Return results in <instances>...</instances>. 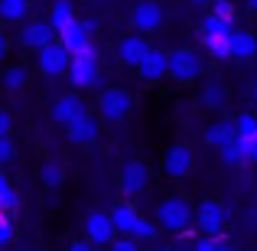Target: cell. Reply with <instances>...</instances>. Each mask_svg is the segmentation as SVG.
I'll return each mask as SVG.
<instances>
[{
  "label": "cell",
  "instance_id": "cell-1",
  "mask_svg": "<svg viewBox=\"0 0 257 251\" xmlns=\"http://www.w3.org/2000/svg\"><path fill=\"white\" fill-rule=\"evenodd\" d=\"M195 219V209L189 206V199H182V196H170V199L160 202L157 209V225L166 228V232H186L189 225H192Z\"/></svg>",
  "mask_w": 257,
  "mask_h": 251
},
{
  "label": "cell",
  "instance_id": "cell-2",
  "mask_svg": "<svg viewBox=\"0 0 257 251\" xmlns=\"http://www.w3.org/2000/svg\"><path fill=\"white\" fill-rule=\"evenodd\" d=\"M69 82L75 88H98L101 85V62H98V49L82 52V56H72L69 62Z\"/></svg>",
  "mask_w": 257,
  "mask_h": 251
},
{
  "label": "cell",
  "instance_id": "cell-3",
  "mask_svg": "<svg viewBox=\"0 0 257 251\" xmlns=\"http://www.w3.org/2000/svg\"><path fill=\"white\" fill-rule=\"evenodd\" d=\"M98 111H101V121H107V124H114V121H124L127 114L134 111L131 92H124V88H117V85L104 88V92L98 95Z\"/></svg>",
  "mask_w": 257,
  "mask_h": 251
},
{
  "label": "cell",
  "instance_id": "cell-4",
  "mask_svg": "<svg viewBox=\"0 0 257 251\" xmlns=\"http://www.w3.org/2000/svg\"><path fill=\"white\" fill-rule=\"evenodd\" d=\"M59 43L69 49V56H82V52L94 49V23L91 20H72L62 33H59Z\"/></svg>",
  "mask_w": 257,
  "mask_h": 251
},
{
  "label": "cell",
  "instance_id": "cell-5",
  "mask_svg": "<svg viewBox=\"0 0 257 251\" xmlns=\"http://www.w3.org/2000/svg\"><path fill=\"white\" fill-rule=\"evenodd\" d=\"M231 30L234 26L228 20L215 17V13L205 17V23H202V43H205V49L215 59H228V36H231Z\"/></svg>",
  "mask_w": 257,
  "mask_h": 251
},
{
  "label": "cell",
  "instance_id": "cell-6",
  "mask_svg": "<svg viewBox=\"0 0 257 251\" xmlns=\"http://www.w3.org/2000/svg\"><path fill=\"white\" fill-rule=\"evenodd\" d=\"M166 75L179 85H189L202 75V59L195 49H173L170 52V72Z\"/></svg>",
  "mask_w": 257,
  "mask_h": 251
},
{
  "label": "cell",
  "instance_id": "cell-7",
  "mask_svg": "<svg viewBox=\"0 0 257 251\" xmlns=\"http://www.w3.org/2000/svg\"><path fill=\"white\" fill-rule=\"evenodd\" d=\"M36 59H39V72H43V75H49V78L65 75V72H69V62H72L69 49H65L62 43H49V46H43Z\"/></svg>",
  "mask_w": 257,
  "mask_h": 251
},
{
  "label": "cell",
  "instance_id": "cell-8",
  "mask_svg": "<svg viewBox=\"0 0 257 251\" xmlns=\"http://www.w3.org/2000/svg\"><path fill=\"white\" fill-rule=\"evenodd\" d=\"M85 238L91 241L94 248H107L114 238H117V228L111 222V212H91L85 219Z\"/></svg>",
  "mask_w": 257,
  "mask_h": 251
},
{
  "label": "cell",
  "instance_id": "cell-9",
  "mask_svg": "<svg viewBox=\"0 0 257 251\" xmlns=\"http://www.w3.org/2000/svg\"><path fill=\"white\" fill-rule=\"evenodd\" d=\"M163 20H166V13L157 0H140L131 10V23H134L137 33H157L160 26H163Z\"/></svg>",
  "mask_w": 257,
  "mask_h": 251
},
{
  "label": "cell",
  "instance_id": "cell-10",
  "mask_svg": "<svg viewBox=\"0 0 257 251\" xmlns=\"http://www.w3.org/2000/svg\"><path fill=\"white\" fill-rule=\"evenodd\" d=\"M225 219H228V212L218 199H202L199 209H195V222H199L202 235H218L225 228Z\"/></svg>",
  "mask_w": 257,
  "mask_h": 251
},
{
  "label": "cell",
  "instance_id": "cell-11",
  "mask_svg": "<svg viewBox=\"0 0 257 251\" xmlns=\"http://www.w3.org/2000/svg\"><path fill=\"white\" fill-rule=\"evenodd\" d=\"M137 72H140V78L144 82H160V78H166V72H170V52H163V49H147L144 52V59L137 62Z\"/></svg>",
  "mask_w": 257,
  "mask_h": 251
},
{
  "label": "cell",
  "instance_id": "cell-12",
  "mask_svg": "<svg viewBox=\"0 0 257 251\" xmlns=\"http://www.w3.org/2000/svg\"><path fill=\"white\" fill-rule=\"evenodd\" d=\"M192 166H195V153L189 150L186 144H176V147H170V150L163 153V170H166V176H173V180L189 176Z\"/></svg>",
  "mask_w": 257,
  "mask_h": 251
},
{
  "label": "cell",
  "instance_id": "cell-13",
  "mask_svg": "<svg viewBox=\"0 0 257 251\" xmlns=\"http://www.w3.org/2000/svg\"><path fill=\"white\" fill-rule=\"evenodd\" d=\"M147 183H150V170H147V163H140V160H127V163L120 166V189H124L127 196L144 193Z\"/></svg>",
  "mask_w": 257,
  "mask_h": 251
},
{
  "label": "cell",
  "instance_id": "cell-14",
  "mask_svg": "<svg viewBox=\"0 0 257 251\" xmlns=\"http://www.w3.org/2000/svg\"><path fill=\"white\" fill-rule=\"evenodd\" d=\"M82 114H88V108H85V101L78 98V95H62V98L52 105V121L62 124V127H69L72 121H78Z\"/></svg>",
  "mask_w": 257,
  "mask_h": 251
},
{
  "label": "cell",
  "instance_id": "cell-15",
  "mask_svg": "<svg viewBox=\"0 0 257 251\" xmlns=\"http://www.w3.org/2000/svg\"><path fill=\"white\" fill-rule=\"evenodd\" d=\"M147 49H150V43L144 39V33H131V36H124L117 43V59L124 65H134V69H137V62L144 59Z\"/></svg>",
  "mask_w": 257,
  "mask_h": 251
},
{
  "label": "cell",
  "instance_id": "cell-16",
  "mask_svg": "<svg viewBox=\"0 0 257 251\" xmlns=\"http://www.w3.org/2000/svg\"><path fill=\"white\" fill-rule=\"evenodd\" d=\"M257 56V39L254 33L247 30H231V36H228V59H254Z\"/></svg>",
  "mask_w": 257,
  "mask_h": 251
},
{
  "label": "cell",
  "instance_id": "cell-17",
  "mask_svg": "<svg viewBox=\"0 0 257 251\" xmlns=\"http://www.w3.org/2000/svg\"><path fill=\"white\" fill-rule=\"evenodd\" d=\"M65 134H69L72 144L88 147V144H94V140H98V121H94L91 114H82L78 121H72V124L65 127Z\"/></svg>",
  "mask_w": 257,
  "mask_h": 251
},
{
  "label": "cell",
  "instance_id": "cell-18",
  "mask_svg": "<svg viewBox=\"0 0 257 251\" xmlns=\"http://www.w3.org/2000/svg\"><path fill=\"white\" fill-rule=\"evenodd\" d=\"M52 36H56V30H52L49 23H30V26L20 30V43H23L26 49H36V52L43 49V46H49Z\"/></svg>",
  "mask_w": 257,
  "mask_h": 251
},
{
  "label": "cell",
  "instance_id": "cell-19",
  "mask_svg": "<svg viewBox=\"0 0 257 251\" xmlns=\"http://www.w3.org/2000/svg\"><path fill=\"white\" fill-rule=\"evenodd\" d=\"M137 219H140V212L131 202H117V206L111 209V222H114V228H117V235H131L134 225H137Z\"/></svg>",
  "mask_w": 257,
  "mask_h": 251
},
{
  "label": "cell",
  "instance_id": "cell-20",
  "mask_svg": "<svg viewBox=\"0 0 257 251\" xmlns=\"http://www.w3.org/2000/svg\"><path fill=\"white\" fill-rule=\"evenodd\" d=\"M72 20H75V7H72V0H52V10H49V26H52V30L62 33Z\"/></svg>",
  "mask_w": 257,
  "mask_h": 251
},
{
  "label": "cell",
  "instance_id": "cell-21",
  "mask_svg": "<svg viewBox=\"0 0 257 251\" xmlns=\"http://www.w3.org/2000/svg\"><path fill=\"white\" fill-rule=\"evenodd\" d=\"M234 137H238V134H234V121H218V124H212L205 131V144L215 147V150H218V147H225L228 140H234Z\"/></svg>",
  "mask_w": 257,
  "mask_h": 251
},
{
  "label": "cell",
  "instance_id": "cell-22",
  "mask_svg": "<svg viewBox=\"0 0 257 251\" xmlns=\"http://www.w3.org/2000/svg\"><path fill=\"white\" fill-rule=\"evenodd\" d=\"M30 0H0V20L7 23H20V20L30 13Z\"/></svg>",
  "mask_w": 257,
  "mask_h": 251
},
{
  "label": "cell",
  "instance_id": "cell-23",
  "mask_svg": "<svg viewBox=\"0 0 257 251\" xmlns=\"http://www.w3.org/2000/svg\"><path fill=\"white\" fill-rule=\"evenodd\" d=\"M39 176H43V186L59 189V186L65 183V166H62V160H56V157L46 160V163H43V173H39Z\"/></svg>",
  "mask_w": 257,
  "mask_h": 251
},
{
  "label": "cell",
  "instance_id": "cell-24",
  "mask_svg": "<svg viewBox=\"0 0 257 251\" xmlns=\"http://www.w3.org/2000/svg\"><path fill=\"white\" fill-rule=\"evenodd\" d=\"M225 101H228V88L221 82H208L202 88V105L205 108H225Z\"/></svg>",
  "mask_w": 257,
  "mask_h": 251
},
{
  "label": "cell",
  "instance_id": "cell-25",
  "mask_svg": "<svg viewBox=\"0 0 257 251\" xmlns=\"http://www.w3.org/2000/svg\"><path fill=\"white\" fill-rule=\"evenodd\" d=\"M26 82H30V72H26L23 65H10V69L4 72V88L7 92H20Z\"/></svg>",
  "mask_w": 257,
  "mask_h": 251
},
{
  "label": "cell",
  "instance_id": "cell-26",
  "mask_svg": "<svg viewBox=\"0 0 257 251\" xmlns=\"http://www.w3.org/2000/svg\"><path fill=\"white\" fill-rule=\"evenodd\" d=\"M218 153H221V163H225V166H241V163H244V153H241L238 137L228 140L225 147H218Z\"/></svg>",
  "mask_w": 257,
  "mask_h": 251
},
{
  "label": "cell",
  "instance_id": "cell-27",
  "mask_svg": "<svg viewBox=\"0 0 257 251\" xmlns=\"http://www.w3.org/2000/svg\"><path fill=\"white\" fill-rule=\"evenodd\" d=\"M241 153H244V163H257V131L251 134H238Z\"/></svg>",
  "mask_w": 257,
  "mask_h": 251
},
{
  "label": "cell",
  "instance_id": "cell-28",
  "mask_svg": "<svg viewBox=\"0 0 257 251\" xmlns=\"http://www.w3.org/2000/svg\"><path fill=\"white\" fill-rule=\"evenodd\" d=\"M157 232H160V225L157 222H150V219H144V215H140L137 219V225H134V232H131V238H157Z\"/></svg>",
  "mask_w": 257,
  "mask_h": 251
},
{
  "label": "cell",
  "instance_id": "cell-29",
  "mask_svg": "<svg viewBox=\"0 0 257 251\" xmlns=\"http://www.w3.org/2000/svg\"><path fill=\"white\" fill-rule=\"evenodd\" d=\"M13 206H17V189H13L10 180L0 173V209L7 212V209H13Z\"/></svg>",
  "mask_w": 257,
  "mask_h": 251
},
{
  "label": "cell",
  "instance_id": "cell-30",
  "mask_svg": "<svg viewBox=\"0 0 257 251\" xmlns=\"http://www.w3.org/2000/svg\"><path fill=\"white\" fill-rule=\"evenodd\" d=\"M212 13L221 20H228V23H234V4L231 0H212Z\"/></svg>",
  "mask_w": 257,
  "mask_h": 251
},
{
  "label": "cell",
  "instance_id": "cell-31",
  "mask_svg": "<svg viewBox=\"0 0 257 251\" xmlns=\"http://www.w3.org/2000/svg\"><path fill=\"white\" fill-rule=\"evenodd\" d=\"M13 157H17V144H13V137L7 134V137H0V166L10 163Z\"/></svg>",
  "mask_w": 257,
  "mask_h": 251
},
{
  "label": "cell",
  "instance_id": "cell-32",
  "mask_svg": "<svg viewBox=\"0 0 257 251\" xmlns=\"http://www.w3.org/2000/svg\"><path fill=\"white\" fill-rule=\"evenodd\" d=\"M251 131H257V114H241L234 121V134H251Z\"/></svg>",
  "mask_w": 257,
  "mask_h": 251
},
{
  "label": "cell",
  "instance_id": "cell-33",
  "mask_svg": "<svg viewBox=\"0 0 257 251\" xmlns=\"http://www.w3.org/2000/svg\"><path fill=\"white\" fill-rule=\"evenodd\" d=\"M13 241V222L7 215H0V248H7Z\"/></svg>",
  "mask_w": 257,
  "mask_h": 251
},
{
  "label": "cell",
  "instance_id": "cell-34",
  "mask_svg": "<svg viewBox=\"0 0 257 251\" xmlns=\"http://www.w3.org/2000/svg\"><path fill=\"white\" fill-rule=\"evenodd\" d=\"M107 251H140L137 241L131 238V235H124V238H114L111 245H107Z\"/></svg>",
  "mask_w": 257,
  "mask_h": 251
},
{
  "label": "cell",
  "instance_id": "cell-35",
  "mask_svg": "<svg viewBox=\"0 0 257 251\" xmlns=\"http://www.w3.org/2000/svg\"><path fill=\"white\" fill-rule=\"evenodd\" d=\"M192 251H215V235H205V238H199L192 245Z\"/></svg>",
  "mask_w": 257,
  "mask_h": 251
},
{
  "label": "cell",
  "instance_id": "cell-36",
  "mask_svg": "<svg viewBox=\"0 0 257 251\" xmlns=\"http://www.w3.org/2000/svg\"><path fill=\"white\" fill-rule=\"evenodd\" d=\"M10 127H13V118L4 111V108H0V137H7V134H10Z\"/></svg>",
  "mask_w": 257,
  "mask_h": 251
},
{
  "label": "cell",
  "instance_id": "cell-37",
  "mask_svg": "<svg viewBox=\"0 0 257 251\" xmlns=\"http://www.w3.org/2000/svg\"><path fill=\"white\" fill-rule=\"evenodd\" d=\"M69 251H94V245H91V241H72V245H69Z\"/></svg>",
  "mask_w": 257,
  "mask_h": 251
},
{
  "label": "cell",
  "instance_id": "cell-38",
  "mask_svg": "<svg viewBox=\"0 0 257 251\" xmlns=\"http://www.w3.org/2000/svg\"><path fill=\"white\" fill-rule=\"evenodd\" d=\"M215 251H234V245H231V241H225V238H218V235H215Z\"/></svg>",
  "mask_w": 257,
  "mask_h": 251
},
{
  "label": "cell",
  "instance_id": "cell-39",
  "mask_svg": "<svg viewBox=\"0 0 257 251\" xmlns=\"http://www.w3.org/2000/svg\"><path fill=\"white\" fill-rule=\"evenodd\" d=\"M7 46H10V43H7V36H4V33H0V59L7 56Z\"/></svg>",
  "mask_w": 257,
  "mask_h": 251
},
{
  "label": "cell",
  "instance_id": "cell-40",
  "mask_svg": "<svg viewBox=\"0 0 257 251\" xmlns=\"http://www.w3.org/2000/svg\"><path fill=\"white\" fill-rule=\"evenodd\" d=\"M247 10H251V13H257V0H247Z\"/></svg>",
  "mask_w": 257,
  "mask_h": 251
},
{
  "label": "cell",
  "instance_id": "cell-41",
  "mask_svg": "<svg viewBox=\"0 0 257 251\" xmlns=\"http://www.w3.org/2000/svg\"><path fill=\"white\" fill-rule=\"evenodd\" d=\"M251 98H257V82H254V88H251Z\"/></svg>",
  "mask_w": 257,
  "mask_h": 251
},
{
  "label": "cell",
  "instance_id": "cell-42",
  "mask_svg": "<svg viewBox=\"0 0 257 251\" xmlns=\"http://www.w3.org/2000/svg\"><path fill=\"white\" fill-rule=\"evenodd\" d=\"M192 4H212V0H192Z\"/></svg>",
  "mask_w": 257,
  "mask_h": 251
},
{
  "label": "cell",
  "instance_id": "cell-43",
  "mask_svg": "<svg viewBox=\"0 0 257 251\" xmlns=\"http://www.w3.org/2000/svg\"><path fill=\"white\" fill-rule=\"evenodd\" d=\"M157 251H173V248H170V245H163V248H157Z\"/></svg>",
  "mask_w": 257,
  "mask_h": 251
},
{
  "label": "cell",
  "instance_id": "cell-44",
  "mask_svg": "<svg viewBox=\"0 0 257 251\" xmlns=\"http://www.w3.org/2000/svg\"><path fill=\"white\" fill-rule=\"evenodd\" d=\"M94 4H111V0H94Z\"/></svg>",
  "mask_w": 257,
  "mask_h": 251
}]
</instances>
